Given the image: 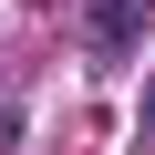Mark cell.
<instances>
[{
    "instance_id": "1",
    "label": "cell",
    "mask_w": 155,
    "mask_h": 155,
    "mask_svg": "<svg viewBox=\"0 0 155 155\" xmlns=\"http://www.w3.org/2000/svg\"><path fill=\"white\" fill-rule=\"evenodd\" d=\"M145 124H155V83H145Z\"/></svg>"
},
{
    "instance_id": "2",
    "label": "cell",
    "mask_w": 155,
    "mask_h": 155,
    "mask_svg": "<svg viewBox=\"0 0 155 155\" xmlns=\"http://www.w3.org/2000/svg\"><path fill=\"white\" fill-rule=\"evenodd\" d=\"M145 11H155V0H145Z\"/></svg>"
}]
</instances>
